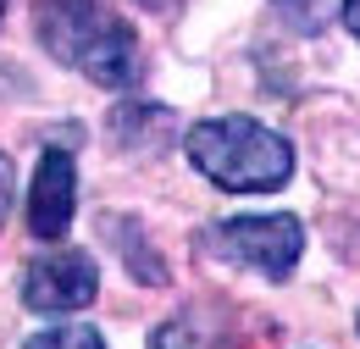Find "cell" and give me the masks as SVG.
Listing matches in <instances>:
<instances>
[{
  "label": "cell",
  "instance_id": "obj_9",
  "mask_svg": "<svg viewBox=\"0 0 360 349\" xmlns=\"http://www.w3.org/2000/svg\"><path fill=\"white\" fill-rule=\"evenodd\" d=\"M300 34H316V28H327L333 17H338V0H271Z\"/></svg>",
  "mask_w": 360,
  "mask_h": 349
},
{
  "label": "cell",
  "instance_id": "obj_14",
  "mask_svg": "<svg viewBox=\"0 0 360 349\" xmlns=\"http://www.w3.org/2000/svg\"><path fill=\"white\" fill-rule=\"evenodd\" d=\"M355 327H360V322H355Z\"/></svg>",
  "mask_w": 360,
  "mask_h": 349
},
{
  "label": "cell",
  "instance_id": "obj_4",
  "mask_svg": "<svg viewBox=\"0 0 360 349\" xmlns=\"http://www.w3.org/2000/svg\"><path fill=\"white\" fill-rule=\"evenodd\" d=\"M100 294V266L89 250H67L56 244L39 261L22 266V305L39 310V316H72V310H89Z\"/></svg>",
  "mask_w": 360,
  "mask_h": 349
},
{
  "label": "cell",
  "instance_id": "obj_3",
  "mask_svg": "<svg viewBox=\"0 0 360 349\" xmlns=\"http://www.w3.org/2000/svg\"><path fill=\"white\" fill-rule=\"evenodd\" d=\"M200 255L238 272H255L266 283H288L294 266L305 255V222L288 211H261V217H233V222H211L200 227Z\"/></svg>",
  "mask_w": 360,
  "mask_h": 349
},
{
  "label": "cell",
  "instance_id": "obj_6",
  "mask_svg": "<svg viewBox=\"0 0 360 349\" xmlns=\"http://www.w3.org/2000/svg\"><path fill=\"white\" fill-rule=\"evenodd\" d=\"M150 349H244V333L227 305H183L150 333Z\"/></svg>",
  "mask_w": 360,
  "mask_h": 349
},
{
  "label": "cell",
  "instance_id": "obj_7",
  "mask_svg": "<svg viewBox=\"0 0 360 349\" xmlns=\"http://www.w3.org/2000/svg\"><path fill=\"white\" fill-rule=\"evenodd\" d=\"M100 227H105V239L128 255V272H134L139 283H167V261L161 255H150V244H144V233H139V222H128V217H100Z\"/></svg>",
  "mask_w": 360,
  "mask_h": 349
},
{
  "label": "cell",
  "instance_id": "obj_11",
  "mask_svg": "<svg viewBox=\"0 0 360 349\" xmlns=\"http://www.w3.org/2000/svg\"><path fill=\"white\" fill-rule=\"evenodd\" d=\"M134 6H139V11H150V17H178L188 0H134Z\"/></svg>",
  "mask_w": 360,
  "mask_h": 349
},
{
  "label": "cell",
  "instance_id": "obj_13",
  "mask_svg": "<svg viewBox=\"0 0 360 349\" xmlns=\"http://www.w3.org/2000/svg\"><path fill=\"white\" fill-rule=\"evenodd\" d=\"M0 11H6V0H0Z\"/></svg>",
  "mask_w": 360,
  "mask_h": 349
},
{
  "label": "cell",
  "instance_id": "obj_8",
  "mask_svg": "<svg viewBox=\"0 0 360 349\" xmlns=\"http://www.w3.org/2000/svg\"><path fill=\"white\" fill-rule=\"evenodd\" d=\"M22 349H105V338L94 333L89 322H56L45 333H34Z\"/></svg>",
  "mask_w": 360,
  "mask_h": 349
},
{
  "label": "cell",
  "instance_id": "obj_5",
  "mask_svg": "<svg viewBox=\"0 0 360 349\" xmlns=\"http://www.w3.org/2000/svg\"><path fill=\"white\" fill-rule=\"evenodd\" d=\"M72 211H78V161H72V150L45 144L34 183H28V233L39 244H61L72 227Z\"/></svg>",
  "mask_w": 360,
  "mask_h": 349
},
{
  "label": "cell",
  "instance_id": "obj_12",
  "mask_svg": "<svg viewBox=\"0 0 360 349\" xmlns=\"http://www.w3.org/2000/svg\"><path fill=\"white\" fill-rule=\"evenodd\" d=\"M338 17H344V28L360 39V0H338Z\"/></svg>",
  "mask_w": 360,
  "mask_h": 349
},
{
  "label": "cell",
  "instance_id": "obj_10",
  "mask_svg": "<svg viewBox=\"0 0 360 349\" xmlns=\"http://www.w3.org/2000/svg\"><path fill=\"white\" fill-rule=\"evenodd\" d=\"M11 194H17V167H11V156L0 150V227L11 217Z\"/></svg>",
  "mask_w": 360,
  "mask_h": 349
},
{
  "label": "cell",
  "instance_id": "obj_1",
  "mask_svg": "<svg viewBox=\"0 0 360 349\" xmlns=\"http://www.w3.org/2000/svg\"><path fill=\"white\" fill-rule=\"evenodd\" d=\"M34 34L50 61L100 89L122 94L144 84V44L111 0H34Z\"/></svg>",
  "mask_w": 360,
  "mask_h": 349
},
{
  "label": "cell",
  "instance_id": "obj_2",
  "mask_svg": "<svg viewBox=\"0 0 360 349\" xmlns=\"http://www.w3.org/2000/svg\"><path fill=\"white\" fill-rule=\"evenodd\" d=\"M188 167L227 194H271L294 177V144L255 117H211L183 139Z\"/></svg>",
  "mask_w": 360,
  "mask_h": 349
}]
</instances>
